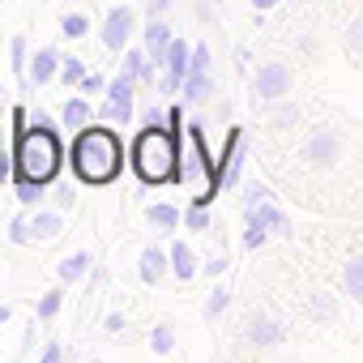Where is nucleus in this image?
<instances>
[{"instance_id":"obj_26","label":"nucleus","mask_w":363,"mask_h":363,"mask_svg":"<svg viewBox=\"0 0 363 363\" xmlns=\"http://www.w3.org/2000/svg\"><path fill=\"white\" fill-rule=\"evenodd\" d=\"M73 201H77V193H73L69 184H56V206H65V210H69Z\"/></svg>"},{"instance_id":"obj_21","label":"nucleus","mask_w":363,"mask_h":363,"mask_svg":"<svg viewBox=\"0 0 363 363\" xmlns=\"http://www.w3.org/2000/svg\"><path fill=\"white\" fill-rule=\"evenodd\" d=\"M60 30H65L69 39H82V35L90 30V18H82V13H69V18L60 22Z\"/></svg>"},{"instance_id":"obj_24","label":"nucleus","mask_w":363,"mask_h":363,"mask_svg":"<svg viewBox=\"0 0 363 363\" xmlns=\"http://www.w3.org/2000/svg\"><path fill=\"white\" fill-rule=\"evenodd\" d=\"M171 342H175V337H171V325H158V329H154V337H150V346H154V350H171Z\"/></svg>"},{"instance_id":"obj_16","label":"nucleus","mask_w":363,"mask_h":363,"mask_svg":"<svg viewBox=\"0 0 363 363\" xmlns=\"http://www.w3.org/2000/svg\"><path fill=\"white\" fill-rule=\"evenodd\" d=\"M158 231H175V223H179V214H175V206H150V214H145Z\"/></svg>"},{"instance_id":"obj_27","label":"nucleus","mask_w":363,"mask_h":363,"mask_svg":"<svg viewBox=\"0 0 363 363\" xmlns=\"http://www.w3.org/2000/svg\"><path fill=\"white\" fill-rule=\"evenodd\" d=\"M103 86H107V82H103L99 73H86V77H82V90H86V94H94V90H103Z\"/></svg>"},{"instance_id":"obj_6","label":"nucleus","mask_w":363,"mask_h":363,"mask_svg":"<svg viewBox=\"0 0 363 363\" xmlns=\"http://www.w3.org/2000/svg\"><path fill=\"white\" fill-rule=\"evenodd\" d=\"M133 39V9H111L107 22H103V43L107 52H124Z\"/></svg>"},{"instance_id":"obj_13","label":"nucleus","mask_w":363,"mask_h":363,"mask_svg":"<svg viewBox=\"0 0 363 363\" xmlns=\"http://www.w3.org/2000/svg\"><path fill=\"white\" fill-rule=\"evenodd\" d=\"M171 269L184 278V282L197 274V257H193V248H189V244H175V248H171Z\"/></svg>"},{"instance_id":"obj_7","label":"nucleus","mask_w":363,"mask_h":363,"mask_svg":"<svg viewBox=\"0 0 363 363\" xmlns=\"http://www.w3.org/2000/svg\"><path fill=\"white\" fill-rule=\"evenodd\" d=\"M291 90V73L282 69V65H261V73H257V94L261 99H282Z\"/></svg>"},{"instance_id":"obj_20","label":"nucleus","mask_w":363,"mask_h":363,"mask_svg":"<svg viewBox=\"0 0 363 363\" xmlns=\"http://www.w3.org/2000/svg\"><path fill=\"white\" fill-rule=\"evenodd\" d=\"M13 184H18V201L22 206H35L43 197V184H35V179H13Z\"/></svg>"},{"instance_id":"obj_25","label":"nucleus","mask_w":363,"mask_h":363,"mask_svg":"<svg viewBox=\"0 0 363 363\" xmlns=\"http://www.w3.org/2000/svg\"><path fill=\"white\" fill-rule=\"evenodd\" d=\"M9 240H13V244H26V240H30V223L13 218V223H9Z\"/></svg>"},{"instance_id":"obj_8","label":"nucleus","mask_w":363,"mask_h":363,"mask_svg":"<svg viewBox=\"0 0 363 363\" xmlns=\"http://www.w3.org/2000/svg\"><path fill=\"white\" fill-rule=\"evenodd\" d=\"M162 65H167V90H175L179 82L189 77V48L179 43V39H171V43H167V56H162Z\"/></svg>"},{"instance_id":"obj_11","label":"nucleus","mask_w":363,"mask_h":363,"mask_svg":"<svg viewBox=\"0 0 363 363\" xmlns=\"http://www.w3.org/2000/svg\"><path fill=\"white\" fill-rule=\"evenodd\" d=\"M60 231H65V223H60V214H52V210L30 218V240H56Z\"/></svg>"},{"instance_id":"obj_17","label":"nucleus","mask_w":363,"mask_h":363,"mask_svg":"<svg viewBox=\"0 0 363 363\" xmlns=\"http://www.w3.org/2000/svg\"><path fill=\"white\" fill-rule=\"evenodd\" d=\"M227 303H231V295H227V286H214V291H210V303H206V320H218Z\"/></svg>"},{"instance_id":"obj_29","label":"nucleus","mask_w":363,"mask_h":363,"mask_svg":"<svg viewBox=\"0 0 363 363\" xmlns=\"http://www.w3.org/2000/svg\"><path fill=\"white\" fill-rule=\"evenodd\" d=\"M107 329H111V333H120V329H128V325H124V316H107Z\"/></svg>"},{"instance_id":"obj_18","label":"nucleus","mask_w":363,"mask_h":363,"mask_svg":"<svg viewBox=\"0 0 363 363\" xmlns=\"http://www.w3.org/2000/svg\"><path fill=\"white\" fill-rule=\"evenodd\" d=\"M60 303H65V299H60V291H48V295L39 299V320H43V325H52V320H56V312H60Z\"/></svg>"},{"instance_id":"obj_5","label":"nucleus","mask_w":363,"mask_h":363,"mask_svg":"<svg viewBox=\"0 0 363 363\" xmlns=\"http://www.w3.org/2000/svg\"><path fill=\"white\" fill-rule=\"evenodd\" d=\"M103 116H107V120H120V124H128V116H133V77H124V73H120V77L107 86Z\"/></svg>"},{"instance_id":"obj_1","label":"nucleus","mask_w":363,"mask_h":363,"mask_svg":"<svg viewBox=\"0 0 363 363\" xmlns=\"http://www.w3.org/2000/svg\"><path fill=\"white\" fill-rule=\"evenodd\" d=\"M65 167V145L56 124H30L22 107H13V179L52 184Z\"/></svg>"},{"instance_id":"obj_12","label":"nucleus","mask_w":363,"mask_h":363,"mask_svg":"<svg viewBox=\"0 0 363 363\" xmlns=\"http://www.w3.org/2000/svg\"><path fill=\"white\" fill-rule=\"evenodd\" d=\"M162 274H167V257H162L158 248H145V252H141V282L154 286Z\"/></svg>"},{"instance_id":"obj_32","label":"nucleus","mask_w":363,"mask_h":363,"mask_svg":"<svg viewBox=\"0 0 363 363\" xmlns=\"http://www.w3.org/2000/svg\"><path fill=\"white\" fill-rule=\"evenodd\" d=\"M9 316H13V308H5V303H0V325H5Z\"/></svg>"},{"instance_id":"obj_4","label":"nucleus","mask_w":363,"mask_h":363,"mask_svg":"<svg viewBox=\"0 0 363 363\" xmlns=\"http://www.w3.org/2000/svg\"><path fill=\"white\" fill-rule=\"evenodd\" d=\"M184 179H189L193 193H197V206H210V197H214V189H218V162H210V158H206V137H201V128H193Z\"/></svg>"},{"instance_id":"obj_28","label":"nucleus","mask_w":363,"mask_h":363,"mask_svg":"<svg viewBox=\"0 0 363 363\" xmlns=\"http://www.w3.org/2000/svg\"><path fill=\"white\" fill-rule=\"evenodd\" d=\"M56 359H60V346H56V342H48V346H43V363H56Z\"/></svg>"},{"instance_id":"obj_9","label":"nucleus","mask_w":363,"mask_h":363,"mask_svg":"<svg viewBox=\"0 0 363 363\" xmlns=\"http://www.w3.org/2000/svg\"><path fill=\"white\" fill-rule=\"evenodd\" d=\"M56 65H60V60H56V52H52V48L35 52V56H30V82H35V86H48V82L56 77Z\"/></svg>"},{"instance_id":"obj_31","label":"nucleus","mask_w":363,"mask_h":363,"mask_svg":"<svg viewBox=\"0 0 363 363\" xmlns=\"http://www.w3.org/2000/svg\"><path fill=\"white\" fill-rule=\"evenodd\" d=\"M167 5H171V0H150V9H154V13H162Z\"/></svg>"},{"instance_id":"obj_22","label":"nucleus","mask_w":363,"mask_h":363,"mask_svg":"<svg viewBox=\"0 0 363 363\" xmlns=\"http://www.w3.org/2000/svg\"><path fill=\"white\" fill-rule=\"evenodd\" d=\"M9 60H13V73L22 77V69H26V60H30V56H26V39H22V35H13V43H9Z\"/></svg>"},{"instance_id":"obj_10","label":"nucleus","mask_w":363,"mask_h":363,"mask_svg":"<svg viewBox=\"0 0 363 363\" xmlns=\"http://www.w3.org/2000/svg\"><path fill=\"white\" fill-rule=\"evenodd\" d=\"M184 94H189L193 103H206V99L214 94V82H210V73H206V69H189V77H184Z\"/></svg>"},{"instance_id":"obj_14","label":"nucleus","mask_w":363,"mask_h":363,"mask_svg":"<svg viewBox=\"0 0 363 363\" xmlns=\"http://www.w3.org/2000/svg\"><path fill=\"white\" fill-rule=\"evenodd\" d=\"M90 261H94L90 252H73V257H65V261H60V269H56V274H60V282H77V278L90 269Z\"/></svg>"},{"instance_id":"obj_2","label":"nucleus","mask_w":363,"mask_h":363,"mask_svg":"<svg viewBox=\"0 0 363 363\" xmlns=\"http://www.w3.org/2000/svg\"><path fill=\"white\" fill-rule=\"evenodd\" d=\"M69 162H73L82 184H111L120 175V167H124V145H120V137L111 128L90 124V128H77Z\"/></svg>"},{"instance_id":"obj_19","label":"nucleus","mask_w":363,"mask_h":363,"mask_svg":"<svg viewBox=\"0 0 363 363\" xmlns=\"http://www.w3.org/2000/svg\"><path fill=\"white\" fill-rule=\"evenodd\" d=\"M82 77H86V65L69 56V60L60 65V82H65V86H82Z\"/></svg>"},{"instance_id":"obj_23","label":"nucleus","mask_w":363,"mask_h":363,"mask_svg":"<svg viewBox=\"0 0 363 363\" xmlns=\"http://www.w3.org/2000/svg\"><path fill=\"white\" fill-rule=\"evenodd\" d=\"M145 73V52H124V77H141Z\"/></svg>"},{"instance_id":"obj_30","label":"nucleus","mask_w":363,"mask_h":363,"mask_svg":"<svg viewBox=\"0 0 363 363\" xmlns=\"http://www.w3.org/2000/svg\"><path fill=\"white\" fill-rule=\"evenodd\" d=\"M214 5L218 0H201V18H214Z\"/></svg>"},{"instance_id":"obj_3","label":"nucleus","mask_w":363,"mask_h":363,"mask_svg":"<svg viewBox=\"0 0 363 363\" xmlns=\"http://www.w3.org/2000/svg\"><path fill=\"white\" fill-rule=\"evenodd\" d=\"M133 167L145 184H167L179 175V145H175V128L150 124L145 133H137L133 141Z\"/></svg>"},{"instance_id":"obj_15","label":"nucleus","mask_w":363,"mask_h":363,"mask_svg":"<svg viewBox=\"0 0 363 363\" xmlns=\"http://www.w3.org/2000/svg\"><path fill=\"white\" fill-rule=\"evenodd\" d=\"M65 124L69 128H86L90 124V103L86 99H69L65 103Z\"/></svg>"}]
</instances>
